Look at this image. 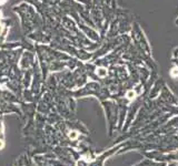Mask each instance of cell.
<instances>
[{
	"label": "cell",
	"mask_w": 178,
	"mask_h": 166,
	"mask_svg": "<svg viewBox=\"0 0 178 166\" xmlns=\"http://www.w3.org/2000/svg\"><path fill=\"white\" fill-rule=\"evenodd\" d=\"M136 96H137V93L135 92L134 90H129V91H127V93H126V98H127L128 101H134L135 98H136Z\"/></svg>",
	"instance_id": "1"
},
{
	"label": "cell",
	"mask_w": 178,
	"mask_h": 166,
	"mask_svg": "<svg viewBox=\"0 0 178 166\" xmlns=\"http://www.w3.org/2000/svg\"><path fill=\"white\" fill-rule=\"evenodd\" d=\"M169 74H170V76L172 79H178V65L172 67L170 69V71H169Z\"/></svg>",
	"instance_id": "2"
},
{
	"label": "cell",
	"mask_w": 178,
	"mask_h": 166,
	"mask_svg": "<svg viewBox=\"0 0 178 166\" xmlns=\"http://www.w3.org/2000/svg\"><path fill=\"white\" fill-rule=\"evenodd\" d=\"M97 74H98V76H100V78H105V76L107 75V70L105 68H98L97 69Z\"/></svg>",
	"instance_id": "3"
},
{
	"label": "cell",
	"mask_w": 178,
	"mask_h": 166,
	"mask_svg": "<svg viewBox=\"0 0 178 166\" xmlns=\"http://www.w3.org/2000/svg\"><path fill=\"white\" fill-rule=\"evenodd\" d=\"M68 135H69L70 140H76L77 137L79 136V132H78V131H70Z\"/></svg>",
	"instance_id": "4"
},
{
	"label": "cell",
	"mask_w": 178,
	"mask_h": 166,
	"mask_svg": "<svg viewBox=\"0 0 178 166\" xmlns=\"http://www.w3.org/2000/svg\"><path fill=\"white\" fill-rule=\"evenodd\" d=\"M3 147H5V142H3V140L0 138V149H2Z\"/></svg>",
	"instance_id": "5"
}]
</instances>
